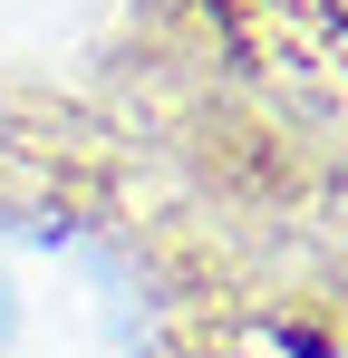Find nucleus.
I'll return each mask as SVG.
<instances>
[{"label":"nucleus","mask_w":348,"mask_h":358,"mask_svg":"<svg viewBox=\"0 0 348 358\" xmlns=\"http://www.w3.org/2000/svg\"><path fill=\"white\" fill-rule=\"evenodd\" d=\"M0 358H155V291L87 223H0Z\"/></svg>","instance_id":"obj_1"}]
</instances>
